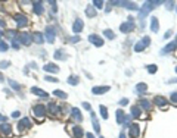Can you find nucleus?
<instances>
[{
	"label": "nucleus",
	"mask_w": 177,
	"mask_h": 138,
	"mask_svg": "<svg viewBox=\"0 0 177 138\" xmlns=\"http://www.w3.org/2000/svg\"><path fill=\"white\" fill-rule=\"evenodd\" d=\"M31 92L36 94V95H39V97H43V98H47V97H49L47 92L44 91V90H40L39 87H33V88H31Z\"/></svg>",
	"instance_id": "nucleus-20"
},
{
	"label": "nucleus",
	"mask_w": 177,
	"mask_h": 138,
	"mask_svg": "<svg viewBox=\"0 0 177 138\" xmlns=\"http://www.w3.org/2000/svg\"><path fill=\"white\" fill-rule=\"evenodd\" d=\"M153 101H155V104L158 106V107H167L168 106V100L165 98V97H162V95H156L155 98H153Z\"/></svg>",
	"instance_id": "nucleus-16"
},
{
	"label": "nucleus",
	"mask_w": 177,
	"mask_h": 138,
	"mask_svg": "<svg viewBox=\"0 0 177 138\" xmlns=\"http://www.w3.org/2000/svg\"><path fill=\"white\" fill-rule=\"evenodd\" d=\"M83 135H84V132H83L81 126H74L73 128V137L74 138H81Z\"/></svg>",
	"instance_id": "nucleus-30"
},
{
	"label": "nucleus",
	"mask_w": 177,
	"mask_h": 138,
	"mask_svg": "<svg viewBox=\"0 0 177 138\" xmlns=\"http://www.w3.org/2000/svg\"><path fill=\"white\" fill-rule=\"evenodd\" d=\"M99 112H101L102 119H108V109H106L103 104H101V106H99Z\"/></svg>",
	"instance_id": "nucleus-36"
},
{
	"label": "nucleus",
	"mask_w": 177,
	"mask_h": 138,
	"mask_svg": "<svg viewBox=\"0 0 177 138\" xmlns=\"http://www.w3.org/2000/svg\"><path fill=\"white\" fill-rule=\"evenodd\" d=\"M93 7L102 9V7H103V1H102V0H93Z\"/></svg>",
	"instance_id": "nucleus-41"
},
{
	"label": "nucleus",
	"mask_w": 177,
	"mask_h": 138,
	"mask_svg": "<svg viewBox=\"0 0 177 138\" xmlns=\"http://www.w3.org/2000/svg\"><path fill=\"white\" fill-rule=\"evenodd\" d=\"M3 35H4V32H3V31H1V29H0V38H1V37H3Z\"/></svg>",
	"instance_id": "nucleus-59"
},
{
	"label": "nucleus",
	"mask_w": 177,
	"mask_h": 138,
	"mask_svg": "<svg viewBox=\"0 0 177 138\" xmlns=\"http://www.w3.org/2000/svg\"><path fill=\"white\" fill-rule=\"evenodd\" d=\"M146 69H148V72H149V73H155V72L158 70V66L152 63V65H148V66H146Z\"/></svg>",
	"instance_id": "nucleus-39"
},
{
	"label": "nucleus",
	"mask_w": 177,
	"mask_h": 138,
	"mask_svg": "<svg viewBox=\"0 0 177 138\" xmlns=\"http://www.w3.org/2000/svg\"><path fill=\"white\" fill-rule=\"evenodd\" d=\"M7 50H9V44L6 41H0V51L1 53H6Z\"/></svg>",
	"instance_id": "nucleus-38"
},
{
	"label": "nucleus",
	"mask_w": 177,
	"mask_h": 138,
	"mask_svg": "<svg viewBox=\"0 0 177 138\" xmlns=\"http://www.w3.org/2000/svg\"><path fill=\"white\" fill-rule=\"evenodd\" d=\"M46 110H47L52 116L59 115V112H62V110H61V107H59L56 103H49V104H47V107H46Z\"/></svg>",
	"instance_id": "nucleus-14"
},
{
	"label": "nucleus",
	"mask_w": 177,
	"mask_h": 138,
	"mask_svg": "<svg viewBox=\"0 0 177 138\" xmlns=\"http://www.w3.org/2000/svg\"><path fill=\"white\" fill-rule=\"evenodd\" d=\"M12 47H13V50H19V48H21V44H19L16 40H13V41H12Z\"/></svg>",
	"instance_id": "nucleus-46"
},
{
	"label": "nucleus",
	"mask_w": 177,
	"mask_h": 138,
	"mask_svg": "<svg viewBox=\"0 0 177 138\" xmlns=\"http://www.w3.org/2000/svg\"><path fill=\"white\" fill-rule=\"evenodd\" d=\"M19 44H22V46H30V43L33 41L31 40V34L30 32H19L18 34V37L15 38Z\"/></svg>",
	"instance_id": "nucleus-4"
},
{
	"label": "nucleus",
	"mask_w": 177,
	"mask_h": 138,
	"mask_svg": "<svg viewBox=\"0 0 177 138\" xmlns=\"http://www.w3.org/2000/svg\"><path fill=\"white\" fill-rule=\"evenodd\" d=\"M176 9H177V6H176Z\"/></svg>",
	"instance_id": "nucleus-63"
},
{
	"label": "nucleus",
	"mask_w": 177,
	"mask_h": 138,
	"mask_svg": "<svg viewBox=\"0 0 177 138\" xmlns=\"http://www.w3.org/2000/svg\"><path fill=\"white\" fill-rule=\"evenodd\" d=\"M43 69L46 70V72H53V73H58L59 72V68L56 66V65H53V63H46Z\"/></svg>",
	"instance_id": "nucleus-28"
},
{
	"label": "nucleus",
	"mask_w": 177,
	"mask_h": 138,
	"mask_svg": "<svg viewBox=\"0 0 177 138\" xmlns=\"http://www.w3.org/2000/svg\"><path fill=\"white\" fill-rule=\"evenodd\" d=\"M170 100H171L174 104H177V91L176 92H171V95H170Z\"/></svg>",
	"instance_id": "nucleus-45"
},
{
	"label": "nucleus",
	"mask_w": 177,
	"mask_h": 138,
	"mask_svg": "<svg viewBox=\"0 0 177 138\" xmlns=\"http://www.w3.org/2000/svg\"><path fill=\"white\" fill-rule=\"evenodd\" d=\"M13 21L16 22L18 25V28H25L27 25H28V18H27L25 15H22V13H16L15 16H13Z\"/></svg>",
	"instance_id": "nucleus-5"
},
{
	"label": "nucleus",
	"mask_w": 177,
	"mask_h": 138,
	"mask_svg": "<svg viewBox=\"0 0 177 138\" xmlns=\"http://www.w3.org/2000/svg\"><path fill=\"white\" fill-rule=\"evenodd\" d=\"M164 3L167 4V9H173V7H174V4H176L174 1H164Z\"/></svg>",
	"instance_id": "nucleus-47"
},
{
	"label": "nucleus",
	"mask_w": 177,
	"mask_h": 138,
	"mask_svg": "<svg viewBox=\"0 0 177 138\" xmlns=\"http://www.w3.org/2000/svg\"><path fill=\"white\" fill-rule=\"evenodd\" d=\"M121 6H124V7L130 9V10H139L137 4L133 3V1H127V0H124V1H121Z\"/></svg>",
	"instance_id": "nucleus-27"
},
{
	"label": "nucleus",
	"mask_w": 177,
	"mask_h": 138,
	"mask_svg": "<svg viewBox=\"0 0 177 138\" xmlns=\"http://www.w3.org/2000/svg\"><path fill=\"white\" fill-rule=\"evenodd\" d=\"M149 44H151V38H149L148 35H145L140 41H137V43L134 44L133 48H134V51H136V53H140V51H143L146 47L149 46Z\"/></svg>",
	"instance_id": "nucleus-2"
},
{
	"label": "nucleus",
	"mask_w": 177,
	"mask_h": 138,
	"mask_svg": "<svg viewBox=\"0 0 177 138\" xmlns=\"http://www.w3.org/2000/svg\"><path fill=\"white\" fill-rule=\"evenodd\" d=\"M4 35H6V38H7V40L13 41V40L18 37V31H16V29H7V31L4 32Z\"/></svg>",
	"instance_id": "nucleus-24"
},
{
	"label": "nucleus",
	"mask_w": 177,
	"mask_h": 138,
	"mask_svg": "<svg viewBox=\"0 0 177 138\" xmlns=\"http://www.w3.org/2000/svg\"><path fill=\"white\" fill-rule=\"evenodd\" d=\"M53 95L58 97V98H62V100H67V98H68V94L61 91V90H55V91H53Z\"/></svg>",
	"instance_id": "nucleus-34"
},
{
	"label": "nucleus",
	"mask_w": 177,
	"mask_h": 138,
	"mask_svg": "<svg viewBox=\"0 0 177 138\" xmlns=\"http://www.w3.org/2000/svg\"><path fill=\"white\" fill-rule=\"evenodd\" d=\"M170 35H171V29H170V31H167V32H165V35H164V38H168V37H170Z\"/></svg>",
	"instance_id": "nucleus-54"
},
{
	"label": "nucleus",
	"mask_w": 177,
	"mask_h": 138,
	"mask_svg": "<svg viewBox=\"0 0 177 138\" xmlns=\"http://www.w3.org/2000/svg\"><path fill=\"white\" fill-rule=\"evenodd\" d=\"M6 122H7V117L0 113V123H6Z\"/></svg>",
	"instance_id": "nucleus-50"
},
{
	"label": "nucleus",
	"mask_w": 177,
	"mask_h": 138,
	"mask_svg": "<svg viewBox=\"0 0 177 138\" xmlns=\"http://www.w3.org/2000/svg\"><path fill=\"white\" fill-rule=\"evenodd\" d=\"M111 90V87L109 85H98V87H93L92 88V92L95 94V95H99V94H105V92H108Z\"/></svg>",
	"instance_id": "nucleus-17"
},
{
	"label": "nucleus",
	"mask_w": 177,
	"mask_h": 138,
	"mask_svg": "<svg viewBox=\"0 0 177 138\" xmlns=\"http://www.w3.org/2000/svg\"><path fill=\"white\" fill-rule=\"evenodd\" d=\"M120 138H126V132H124V131H123V132L120 134Z\"/></svg>",
	"instance_id": "nucleus-56"
},
{
	"label": "nucleus",
	"mask_w": 177,
	"mask_h": 138,
	"mask_svg": "<svg viewBox=\"0 0 177 138\" xmlns=\"http://www.w3.org/2000/svg\"><path fill=\"white\" fill-rule=\"evenodd\" d=\"M68 41L70 43H78V41H81V38H80V35H73L71 38H68Z\"/></svg>",
	"instance_id": "nucleus-42"
},
{
	"label": "nucleus",
	"mask_w": 177,
	"mask_h": 138,
	"mask_svg": "<svg viewBox=\"0 0 177 138\" xmlns=\"http://www.w3.org/2000/svg\"><path fill=\"white\" fill-rule=\"evenodd\" d=\"M87 40H89V41H90L93 46H96V47H102L103 44H105L103 38H102L101 35H98V34H90Z\"/></svg>",
	"instance_id": "nucleus-7"
},
{
	"label": "nucleus",
	"mask_w": 177,
	"mask_h": 138,
	"mask_svg": "<svg viewBox=\"0 0 177 138\" xmlns=\"http://www.w3.org/2000/svg\"><path fill=\"white\" fill-rule=\"evenodd\" d=\"M46 40L50 44L55 43V40H56V29H55V26H52V25L46 26Z\"/></svg>",
	"instance_id": "nucleus-6"
},
{
	"label": "nucleus",
	"mask_w": 177,
	"mask_h": 138,
	"mask_svg": "<svg viewBox=\"0 0 177 138\" xmlns=\"http://www.w3.org/2000/svg\"><path fill=\"white\" fill-rule=\"evenodd\" d=\"M0 131H1V134H4V135H10L12 128H10V125L6 122V123H0Z\"/></svg>",
	"instance_id": "nucleus-25"
},
{
	"label": "nucleus",
	"mask_w": 177,
	"mask_h": 138,
	"mask_svg": "<svg viewBox=\"0 0 177 138\" xmlns=\"http://www.w3.org/2000/svg\"><path fill=\"white\" fill-rule=\"evenodd\" d=\"M3 79H4V78H3V73H1V72H0V82H1V81H3Z\"/></svg>",
	"instance_id": "nucleus-58"
},
{
	"label": "nucleus",
	"mask_w": 177,
	"mask_h": 138,
	"mask_svg": "<svg viewBox=\"0 0 177 138\" xmlns=\"http://www.w3.org/2000/svg\"><path fill=\"white\" fill-rule=\"evenodd\" d=\"M19 116H21V112H19V110H16V112L12 113V117H19Z\"/></svg>",
	"instance_id": "nucleus-51"
},
{
	"label": "nucleus",
	"mask_w": 177,
	"mask_h": 138,
	"mask_svg": "<svg viewBox=\"0 0 177 138\" xmlns=\"http://www.w3.org/2000/svg\"><path fill=\"white\" fill-rule=\"evenodd\" d=\"M128 104V98H121L120 100V106H127Z\"/></svg>",
	"instance_id": "nucleus-48"
},
{
	"label": "nucleus",
	"mask_w": 177,
	"mask_h": 138,
	"mask_svg": "<svg viewBox=\"0 0 177 138\" xmlns=\"http://www.w3.org/2000/svg\"><path fill=\"white\" fill-rule=\"evenodd\" d=\"M4 25H6V23H4V21H3V19H0V26H4Z\"/></svg>",
	"instance_id": "nucleus-57"
},
{
	"label": "nucleus",
	"mask_w": 177,
	"mask_h": 138,
	"mask_svg": "<svg viewBox=\"0 0 177 138\" xmlns=\"http://www.w3.org/2000/svg\"><path fill=\"white\" fill-rule=\"evenodd\" d=\"M67 82H68L70 85H77V84L80 82V78H78L77 75H71V76H68Z\"/></svg>",
	"instance_id": "nucleus-33"
},
{
	"label": "nucleus",
	"mask_w": 177,
	"mask_h": 138,
	"mask_svg": "<svg viewBox=\"0 0 177 138\" xmlns=\"http://www.w3.org/2000/svg\"><path fill=\"white\" fill-rule=\"evenodd\" d=\"M30 66H31L33 69H37V63H36V62H31V63H30Z\"/></svg>",
	"instance_id": "nucleus-53"
},
{
	"label": "nucleus",
	"mask_w": 177,
	"mask_h": 138,
	"mask_svg": "<svg viewBox=\"0 0 177 138\" xmlns=\"http://www.w3.org/2000/svg\"><path fill=\"white\" fill-rule=\"evenodd\" d=\"M52 6V13H56L58 12V6H56V1H49Z\"/></svg>",
	"instance_id": "nucleus-44"
},
{
	"label": "nucleus",
	"mask_w": 177,
	"mask_h": 138,
	"mask_svg": "<svg viewBox=\"0 0 177 138\" xmlns=\"http://www.w3.org/2000/svg\"><path fill=\"white\" fill-rule=\"evenodd\" d=\"M86 15H87L89 18H96V9H95L93 6H87V7H86Z\"/></svg>",
	"instance_id": "nucleus-31"
},
{
	"label": "nucleus",
	"mask_w": 177,
	"mask_h": 138,
	"mask_svg": "<svg viewBox=\"0 0 177 138\" xmlns=\"http://www.w3.org/2000/svg\"><path fill=\"white\" fill-rule=\"evenodd\" d=\"M83 107H84V109H86V110H89V112H90V110H92V106H90V104H89V103H86V101H84V103H83Z\"/></svg>",
	"instance_id": "nucleus-49"
},
{
	"label": "nucleus",
	"mask_w": 177,
	"mask_h": 138,
	"mask_svg": "<svg viewBox=\"0 0 177 138\" xmlns=\"http://www.w3.org/2000/svg\"><path fill=\"white\" fill-rule=\"evenodd\" d=\"M134 28H136V26H134V21H127V22L120 25V31H121L123 34H128V32H131Z\"/></svg>",
	"instance_id": "nucleus-9"
},
{
	"label": "nucleus",
	"mask_w": 177,
	"mask_h": 138,
	"mask_svg": "<svg viewBox=\"0 0 177 138\" xmlns=\"http://www.w3.org/2000/svg\"><path fill=\"white\" fill-rule=\"evenodd\" d=\"M167 82H168V84H176V82H177V78H173V79H168Z\"/></svg>",
	"instance_id": "nucleus-52"
},
{
	"label": "nucleus",
	"mask_w": 177,
	"mask_h": 138,
	"mask_svg": "<svg viewBox=\"0 0 177 138\" xmlns=\"http://www.w3.org/2000/svg\"><path fill=\"white\" fill-rule=\"evenodd\" d=\"M83 28H84V22H83V19H80V18H77L74 23H73V31H74V34H80L81 31H83Z\"/></svg>",
	"instance_id": "nucleus-10"
},
{
	"label": "nucleus",
	"mask_w": 177,
	"mask_h": 138,
	"mask_svg": "<svg viewBox=\"0 0 177 138\" xmlns=\"http://www.w3.org/2000/svg\"><path fill=\"white\" fill-rule=\"evenodd\" d=\"M16 128H18L19 132H22V131H25L28 128H31V120H30V117H22V119L18 122Z\"/></svg>",
	"instance_id": "nucleus-8"
},
{
	"label": "nucleus",
	"mask_w": 177,
	"mask_h": 138,
	"mask_svg": "<svg viewBox=\"0 0 177 138\" xmlns=\"http://www.w3.org/2000/svg\"><path fill=\"white\" fill-rule=\"evenodd\" d=\"M99 138H103V137H99Z\"/></svg>",
	"instance_id": "nucleus-62"
},
{
	"label": "nucleus",
	"mask_w": 177,
	"mask_h": 138,
	"mask_svg": "<svg viewBox=\"0 0 177 138\" xmlns=\"http://www.w3.org/2000/svg\"><path fill=\"white\" fill-rule=\"evenodd\" d=\"M31 40L36 43V44H43L44 43V35L40 32V31H36L31 34Z\"/></svg>",
	"instance_id": "nucleus-13"
},
{
	"label": "nucleus",
	"mask_w": 177,
	"mask_h": 138,
	"mask_svg": "<svg viewBox=\"0 0 177 138\" xmlns=\"http://www.w3.org/2000/svg\"><path fill=\"white\" fill-rule=\"evenodd\" d=\"M86 137H87V138H95V135H93L92 132H87V134H86Z\"/></svg>",
	"instance_id": "nucleus-55"
},
{
	"label": "nucleus",
	"mask_w": 177,
	"mask_h": 138,
	"mask_svg": "<svg viewBox=\"0 0 177 138\" xmlns=\"http://www.w3.org/2000/svg\"><path fill=\"white\" fill-rule=\"evenodd\" d=\"M53 59H55V60H67V59H68V54L65 53V50L58 48V50L53 53Z\"/></svg>",
	"instance_id": "nucleus-15"
},
{
	"label": "nucleus",
	"mask_w": 177,
	"mask_h": 138,
	"mask_svg": "<svg viewBox=\"0 0 177 138\" xmlns=\"http://www.w3.org/2000/svg\"><path fill=\"white\" fill-rule=\"evenodd\" d=\"M10 66V62L9 60H0V69H6Z\"/></svg>",
	"instance_id": "nucleus-40"
},
{
	"label": "nucleus",
	"mask_w": 177,
	"mask_h": 138,
	"mask_svg": "<svg viewBox=\"0 0 177 138\" xmlns=\"http://www.w3.org/2000/svg\"><path fill=\"white\" fill-rule=\"evenodd\" d=\"M90 116H92V123H93V128H95V132L96 134H101V125H99V120L96 117V113L93 110H90Z\"/></svg>",
	"instance_id": "nucleus-18"
},
{
	"label": "nucleus",
	"mask_w": 177,
	"mask_h": 138,
	"mask_svg": "<svg viewBox=\"0 0 177 138\" xmlns=\"http://www.w3.org/2000/svg\"><path fill=\"white\" fill-rule=\"evenodd\" d=\"M151 29L153 32H158V29H159V22H158L156 16H151Z\"/></svg>",
	"instance_id": "nucleus-26"
},
{
	"label": "nucleus",
	"mask_w": 177,
	"mask_h": 138,
	"mask_svg": "<svg viewBox=\"0 0 177 138\" xmlns=\"http://www.w3.org/2000/svg\"><path fill=\"white\" fill-rule=\"evenodd\" d=\"M134 91L137 92V94H145V92L148 91V85L145 82H139V84H136V90Z\"/></svg>",
	"instance_id": "nucleus-22"
},
{
	"label": "nucleus",
	"mask_w": 177,
	"mask_h": 138,
	"mask_svg": "<svg viewBox=\"0 0 177 138\" xmlns=\"http://www.w3.org/2000/svg\"><path fill=\"white\" fill-rule=\"evenodd\" d=\"M131 117H140V115H142V109L139 107V106H131Z\"/></svg>",
	"instance_id": "nucleus-29"
},
{
	"label": "nucleus",
	"mask_w": 177,
	"mask_h": 138,
	"mask_svg": "<svg viewBox=\"0 0 177 138\" xmlns=\"http://www.w3.org/2000/svg\"><path fill=\"white\" fill-rule=\"evenodd\" d=\"M164 1H161V0H148V1H145L143 3V6L139 9V19H140V22H143V19L146 18V15H149V12H151L152 9H155L158 4H162Z\"/></svg>",
	"instance_id": "nucleus-1"
},
{
	"label": "nucleus",
	"mask_w": 177,
	"mask_h": 138,
	"mask_svg": "<svg viewBox=\"0 0 177 138\" xmlns=\"http://www.w3.org/2000/svg\"><path fill=\"white\" fill-rule=\"evenodd\" d=\"M139 107L148 112V110H151V107H152V103H151V101H149V100H146V98H142V100H140V104H139Z\"/></svg>",
	"instance_id": "nucleus-23"
},
{
	"label": "nucleus",
	"mask_w": 177,
	"mask_h": 138,
	"mask_svg": "<svg viewBox=\"0 0 177 138\" xmlns=\"http://www.w3.org/2000/svg\"><path fill=\"white\" fill-rule=\"evenodd\" d=\"M124 110L123 109H118L117 110V123L118 125H123V120H124Z\"/></svg>",
	"instance_id": "nucleus-32"
},
{
	"label": "nucleus",
	"mask_w": 177,
	"mask_h": 138,
	"mask_svg": "<svg viewBox=\"0 0 177 138\" xmlns=\"http://www.w3.org/2000/svg\"><path fill=\"white\" fill-rule=\"evenodd\" d=\"M71 115H73V117L76 119L77 122H81L83 120V115H81V112H80L78 107H73L71 109Z\"/></svg>",
	"instance_id": "nucleus-21"
},
{
	"label": "nucleus",
	"mask_w": 177,
	"mask_h": 138,
	"mask_svg": "<svg viewBox=\"0 0 177 138\" xmlns=\"http://www.w3.org/2000/svg\"><path fill=\"white\" fill-rule=\"evenodd\" d=\"M176 72H177V66H176Z\"/></svg>",
	"instance_id": "nucleus-61"
},
{
	"label": "nucleus",
	"mask_w": 177,
	"mask_h": 138,
	"mask_svg": "<svg viewBox=\"0 0 177 138\" xmlns=\"http://www.w3.org/2000/svg\"><path fill=\"white\" fill-rule=\"evenodd\" d=\"M103 35H105L108 40H114V38H115V34H114L111 29H103Z\"/></svg>",
	"instance_id": "nucleus-37"
},
{
	"label": "nucleus",
	"mask_w": 177,
	"mask_h": 138,
	"mask_svg": "<svg viewBox=\"0 0 177 138\" xmlns=\"http://www.w3.org/2000/svg\"><path fill=\"white\" fill-rule=\"evenodd\" d=\"M128 134L133 138L139 137V135H140V128H139V125H137V123H130V126H128Z\"/></svg>",
	"instance_id": "nucleus-11"
},
{
	"label": "nucleus",
	"mask_w": 177,
	"mask_h": 138,
	"mask_svg": "<svg viewBox=\"0 0 177 138\" xmlns=\"http://www.w3.org/2000/svg\"><path fill=\"white\" fill-rule=\"evenodd\" d=\"M46 113H47V110H46V106H43V104H36L33 107V115L37 119H43L46 116Z\"/></svg>",
	"instance_id": "nucleus-3"
},
{
	"label": "nucleus",
	"mask_w": 177,
	"mask_h": 138,
	"mask_svg": "<svg viewBox=\"0 0 177 138\" xmlns=\"http://www.w3.org/2000/svg\"><path fill=\"white\" fill-rule=\"evenodd\" d=\"M174 41H176V43H177V38H176V40H174Z\"/></svg>",
	"instance_id": "nucleus-60"
},
{
	"label": "nucleus",
	"mask_w": 177,
	"mask_h": 138,
	"mask_svg": "<svg viewBox=\"0 0 177 138\" xmlns=\"http://www.w3.org/2000/svg\"><path fill=\"white\" fill-rule=\"evenodd\" d=\"M33 12L39 16H41V13L44 12V7H43V3L41 1H33Z\"/></svg>",
	"instance_id": "nucleus-12"
},
{
	"label": "nucleus",
	"mask_w": 177,
	"mask_h": 138,
	"mask_svg": "<svg viewBox=\"0 0 177 138\" xmlns=\"http://www.w3.org/2000/svg\"><path fill=\"white\" fill-rule=\"evenodd\" d=\"M9 85H10V88H12L13 91H21V85H19L15 79H9Z\"/></svg>",
	"instance_id": "nucleus-35"
},
{
	"label": "nucleus",
	"mask_w": 177,
	"mask_h": 138,
	"mask_svg": "<svg viewBox=\"0 0 177 138\" xmlns=\"http://www.w3.org/2000/svg\"><path fill=\"white\" fill-rule=\"evenodd\" d=\"M176 48H177V43H176V41H171V43H168L167 46L161 50V54H168V53L174 51Z\"/></svg>",
	"instance_id": "nucleus-19"
},
{
	"label": "nucleus",
	"mask_w": 177,
	"mask_h": 138,
	"mask_svg": "<svg viewBox=\"0 0 177 138\" xmlns=\"http://www.w3.org/2000/svg\"><path fill=\"white\" fill-rule=\"evenodd\" d=\"M44 79H46V81H49V82H58V78L50 76V75H46V76H44Z\"/></svg>",
	"instance_id": "nucleus-43"
}]
</instances>
